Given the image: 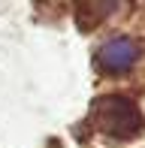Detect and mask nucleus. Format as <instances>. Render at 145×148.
Wrapping results in <instances>:
<instances>
[{
	"mask_svg": "<svg viewBox=\"0 0 145 148\" xmlns=\"http://www.w3.org/2000/svg\"><path fill=\"white\" fill-rule=\"evenodd\" d=\"M136 55H139V51H136L133 39H124L121 36V39H109V42L97 51V60H100V66L109 70V73H124V70L133 66Z\"/></svg>",
	"mask_w": 145,
	"mask_h": 148,
	"instance_id": "nucleus-2",
	"label": "nucleus"
},
{
	"mask_svg": "<svg viewBox=\"0 0 145 148\" xmlns=\"http://www.w3.org/2000/svg\"><path fill=\"white\" fill-rule=\"evenodd\" d=\"M94 121L109 136H133L142 127V115L127 97H103L94 103Z\"/></svg>",
	"mask_w": 145,
	"mask_h": 148,
	"instance_id": "nucleus-1",
	"label": "nucleus"
}]
</instances>
